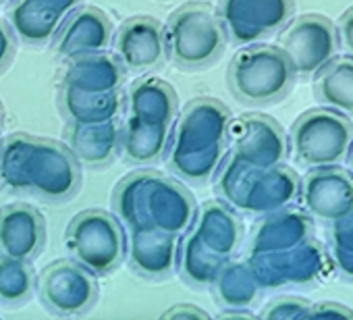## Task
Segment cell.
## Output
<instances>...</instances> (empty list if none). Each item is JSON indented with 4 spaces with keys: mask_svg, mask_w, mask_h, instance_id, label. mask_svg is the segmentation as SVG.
Instances as JSON below:
<instances>
[{
    "mask_svg": "<svg viewBox=\"0 0 353 320\" xmlns=\"http://www.w3.org/2000/svg\"><path fill=\"white\" fill-rule=\"evenodd\" d=\"M276 46L285 52L297 79H312L336 57L339 36L330 19L318 13H307L291 19L281 30Z\"/></svg>",
    "mask_w": 353,
    "mask_h": 320,
    "instance_id": "obj_11",
    "label": "cell"
},
{
    "mask_svg": "<svg viewBox=\"0 0 353 320\" xmlns=\"http://www.w3.org/2000/svg\"><path fill=\"white\" fill-rule=\"evenodd\" d=\"M162 28L166 61L185 73L210 69L223 59L229 44L216 9L198 0L174 9Z\"/></svg>",
    "mask_w": 353,
    "mask_h": 320,
    "instance_id": "obj_5",
    "label": "cell"
},
{
    "mask_svg": "<svg viewBox=\"0 0 353 320\" xmlns=\"http://www.w3.org/2000/svg\"><path fill=\"white\" fill-rule=\"evenodd\" d=\"M36 293V272L32 262L0 256V306L15 310L26 306Z\"/></svg>",
    "mask_w": 353,
    "mask_h": 320,
    "instance_id": "obj_29",
    "label": "cell"
},
{
    "mask_svg": "<svg viewBox=\"0 0 353 320\" xmlns=\"http://www.w3.org/2000/svg\"><path fill=\"white\" fill-rule=\"evenodd\" d=\"M5 106H3V102H0V133H3V127H5Z\"/></svg>",
    "mask_w": 353,
    "mask_h": 320,
    "instance_id": "obj_37",
    "label": "cell"
},
{
    "mask_svg": "<svg viewBox=\"0 0 353 320\" xmlns=\"http://www.w3.org/2000/svg\"><path fill=\"white\" fill-rule=\"evenodd\" d=\"M125 77L127 71L112 54L98 52V54H88L67 61V67L63 69L61 75V83L73 86L83 92L104 94V92H121Z\"/></svg>",
    "mask_w": 353,
    "mask_h": 320,
    "instance_id": "obj_25",
    "label": "cell"
},
{
    "mask_svg": "<svg viewBox=\"0 0 353 320\" xmlns=\"http://www.w3.org/2000/svg\"><path fill=\"white\" fill-rule=\"evenodd\" d=\"M36 295L46 312L61 318H77L92 312L100 287L96 274L73 258L46 264L36 277Z\"/></svg>",
    "mask_w": 353,
    "mask_h": 320,
    "instance_id": "obj_10",
    "label": "cell"
},
{
    "mask_svg": "<svg viewBox=\"0 0 353 320\" xmlns=\"http://www.w3.org/2000/svg\"><path fill=\"white\" fill-rule=\"evenodd\" d=\"M347 160H349V169H351V175H353V141H351V148H349Z\"/></svg>",
    "mask_w": 353,
    "mask_h": 320,
    "instance_id": "obj_38",
    "label": "cell"
},
{
    "mask_svg": "<svg viewBox=\"0 0 353 320\" xmlns=\"http://www.w3.org/2000/svg\"><path fill=\"white\" fill-rule=\"evenodd\" d=\"M83 181V167L67 143L11 133L0 139V190L42 204L71 202Z\"/></svg>",
    "mask_w": 353,
    "mask_h": 320,
    "instance_id": "obj_1",
    "label": "cell"
},
{
    "mask_svg": "<svg viewBox=\"0 0 353 320\" xmlns=\"http://www.w3.org/2000/svg\"><path fill=\"white\" fill-rule=\"evenodd\" d=\"M119 127L121 119L98 125L65 123L63 135L69 150L85 169H106L119 156Z\"/></svg>",
    "mask_w": 353,
    "mask_h": 320,
    "instance_id": "obj_22",
    "label": "cell"
},
{
    "mask_svg": "<svg viewBox=\"0 0 353 320\" xmlns=\"http://www.w3.org/2000/svg\"><path fill=\"white\" fill-rule=\"evenodd\" d=\"M112 210L127 231L160 229L183 235L198 214V204L176 177L170 179L158 171H137L114 188Z\"/></svg>",
    "mask_w": 353,
    "mask_h": 320,
    "instance_id": "obj_3",
    "label": "cell"
},
{
    "mask_svg": "<svg viewBox=\"0 0 353 320\" xmlns=\"http://www.w3.org/2000/svg\"><path fill=\"white\" fill-rule=\"evenodd\" d=\"M314 217L301 208H293L291 204L281 210L258 217L248 239V254L289 250L314 239Z\"/></svg>",
    "mask_w": 353,
    "mask_h": 320,
    "instance_id": "obj_19",
    "label": "cell"
},
{
    "mask_svg": "<svg viewBox=\"0 0 353 320\" xmlns=\"http://www.w3.org/2000/svg\"><path fill=\"white\" fill-rule=\"evenodd\" d=\"M179 237L160 229H129V266L145 281H164L172 274Z\"/></svg>",
    "mask_w": 353,
    "mask_h": 320,
    "instance_id": "obj_20",
    "label": "cell"
},
{
    "mask_svg": "<svg viewBox=\"0 0 353 320\" xmlns=\"http://www.w3.org/2000/svg\"><path fill=\"white\" fill-rule=\"evenodd\" d=\"M245 262L250 264L262 291L312 287L324 281L332 270L326 248L320 246L316 239L289 250L248 254Z\"/></svg>",
    "mask_w": 353,
    "mask_h": 320,
    "instance_id": "obj_9",
    "label": "cell"
},
{
    "mask_svg": "<svg viewBox=\"0 0 353 320\" xmlns=\"http://www.w3.org/2000/svg\"><path fill=\"white\" fill-rule=\"evenodd\" d=\"M297 200L314 219L332 223L353 210V175L339 165L307 169L299 177Z\"/></svg>",
    "mask_w": 353,
    "mask_h": 320,
    "instance_id": "obj_15",
    "label": "cell"
},
{
    "mask_svg": "<svg viewBox=\"0 0 353 320\" xmlns=\"http://www.w3.org/2000/svg\"><path fill=\"white\" fill-rule=\"evenodd\" d=\"M123 112L148 125L172 127L179 114V100L166 81L158 77H141L129 86Z\"/></svg>",
    "mask_w": 353,
    "mask_h": 320,
    "instance_id": "obj_23",
    "label": "cell"
},
{
    "mask_svg": "<svg viewBox=\"0 0 353 320\" xmlns=\"http://www.w3.org/2000/svg\"><path fill=\"white\" fill-rule=\"evenodd\" d=\"M305 320H353V310L334 301L310 303Z\"/></svg>",
    "mask_w": 353,
    "mask_h": 320,
    "instance_id": "obj_32",
    "label": "cell"
},
{
    "mask_svg": "<svg viewBox=\"0 0 353 320\" xmlns=\"http://www.w3.org/2000/svg\"><path fill=\"white\" fill-rule=\"evenodd\" d=\"M295 81V71L276 44L241 46L227 69L229 92L250 108L272 106L285 100Z\"/></svg>",
    "mask_w": 353,
    "mask_h": 320,
    "instance_id": "obj_6",
    "label": "cell"
},
{
    "mask_svg": "<svg viewBox=\"0 0 353 320\" xmlns=\"http://www.w3.org/2000/svg\"><path fill=\"white\" fill-rule=\"evenodd\" d=\"M336 36H339V46L345 48V52H349V57H353V7L347 9L341 19L336 21Z\"/></svg>",
    "mask_w": 353,
    "mask_h": 320,
    "instance_id": "obj_34",
    "label": "cell"
},
{
    "mask_svg": "<svg viewBox=\"0 0 353 320\" xmlns=\"http://www.w3.org/2000/svg\"><path fill=\"white\" fill-rule=\"evenodd\" d=\"M112 57L131 75L158 71L166 63L164 28L158 19L135 15L125 19L112 34Z\"/></svg>",
    "mask_w": 353,
    "mask_h": 320,
    "instance_id": "obj_14",
    "label": "cell"
},
{
    "mask_svg": "<svg viewBox=\"0 0 353 320\" xmlns=\"http://www.w3.org/2000/svg\"><path fill=\"white\" fill-rule=\"evenodd\" d=\"M17 46H19V40L15 32L5 19H0V75H3L15 61Z\"/></svg>",
    "mask_w": 353,
    "mask_h": 320,
    "instance_id": "obj_33",
    "label": "cell"
},
{
    "mask_svg": "<svg viewBox=\"0 0 353 320\" xmlns=\"http://www.w3.org/2000/svg\"><path fill=\"white\" fill-rule=\"evenodd\" d=\"M216 196L237 214L262 217L297 202L299 175L283 165L260 169L227 154L212 177Z\"/></svg>",
    "mask_w": 353,
    "mask_h": 320,
    "instance_id": "obj_4",
    "label": "cell"
},
{
    "mask_svg": "<svg viewBox=\"0 0 353 320\" xmlns=\"http://www.w3.org/2000/svg\"><path fill=\"white\" fill-rule=\"evenodd\" d=\"M219 318H254V314L250 310H225Z\"/></svg>",
    "mask_w": 353,
    "mask_h": 320,
    "instance_id": "obj_36",
    "label": "cell"
},
{
    "mask_svg": "<svg viewBox=\"0 0 353 320\" xmlns=\"http://www.w3.org/2000/svg\"><path fill=\"white\" fill-rule=\"evenodd\" d=\"M9 3V0H0V5H7Z\"/></svg>",
    "mask_w": 353,
    "mask_h": 320,
    "instance_id": "obj_39",
    "label": "cell"
},
{
    "mask_svg": "<svg viewBox=\"0 0 353 320\" xmlns=\"http://www.w3.org/2000/svg\"><path fill=\"white\" fill-rule=\"evenodd\" d=\"M227 141V154L260 169L283 165L289 154V139L283 127L272 117L260 112H248L237 119L231 117Z\"/></svg>",
    "mask_w": 353,
    "mask_h": 320,
    "instance_id": "obj_13",
    "label": "cell"
},
{
    "mask_svg": "<svg viewBox=\"0 0 353 320\" xmlns=\"http://www.w3.org/2000/svg\"><path fill=\"white\" fill-rule=\"evenodd\" d=\"M326 254L332 268L347 281H353V210L330 223Z\"/></svg>",
    "mask_w": 353,
    "mask_h": 320,
    "instance_id": "obj_30",
    "label": "cell"
},
{
    "mask_svg": "<svg viewBox=\"0 0 353 320\" xmlns=\"http://www.w3.org/2000/svg\"><path fill=\"white\" fill-rule=\"evenodd\" d=\"M190 229L202 246L223 262H229L243 241L241 219L225 202H206Z\"/></svg>",
    "mask_w": 353,
    "mask_h": 320,
    "instance_id": "obj_21",
    "label": "cell"
},
{
    "mask_svg": "<svg viewBox=\"0 0 353 320\" xmlns=\"http://www.w3.org/2000/svg\"><path fill=\"white\" fill-rule=\"evenodd\" d=\"M160 318H170V320H183V318H196V320H206L210 318V314H206V310L192 306V303H179L168 308Z\"/></svg>",
    "mask_w": 353,
    "mask_h": 320,
    "instance_id": "obj_35",
    "label": "cell"
},
{
    "mask_svg": "<svg viewBox=\"0 0 353 320\" xmlns=\"http://www.w3.org/2000/svg\"><path fill=\"white\" fill-rule=\"evenodd\" d=\"M310 301L299 295H281L264 306L260 318L264 320H305Z\"/></svg>",
    "mask_w": 353,
    "mask_h": 320,
    "instance_id": "obj_31",
    "label": "cell"
},
{
    "mask_svg": "<svg viewBox=\"0 0 353 320\" xmlns=\"http://www.w3.org/2000/svg\"><path fill=\"white\" fill-rule=\"evenodd\" d=\"M229 123L231 110L221 100H192L170 127L162 158L164 165L176 179L192 186H206L229 152Z\"/></svg>",
    "mask_w": 353,
    "mask_h": 320,
    "instance_id": "obj_2",
    "label": "cell"
},
{
    "mask_svg": "<svg viewBox=\"0 0 353 320\" xmlns=\"http://www.w3.org/2000/svg\"><path fill=\"white\" fill-rule=\"evenodd\" d=\"M316 100L353 117V57H334L314 75Z\"/></svg>",
    "mask_w": 353,
    "mask_h": 320,
    "instance_id": "obj_28",
    "label": "cell"
},
{
    "mask_svg": "<svg viewBox=\"0 0 353 320\" xmlns=\"http://www.w3.org/2000/svg\"><path fill=\"white\" fill-rule=\"evenodd\" d=\"M57 104L65 123L75 125H98L106 121H114L123 114L125 96L121 92H83L73 86L61 83Z\"/></svg>",
    "mask_w": 353,
    "mask_h": 320,
    "instance_id": "obj_24",
    "label": "cell"
},
{
    "mask_svg": "<svg viewBox=\"0 0 353 320\" xmlns=\"http://www.w3.org/2000/svg\"><path fill=\"white\" fill-rule=\"evenodd\" d=\"M216 15L227 42L258 44L281 32L295 13V0H219Z\"/></svg>",
    "mask_w": 353,
    "mask_h": 320,
    "instance_id": "obj_12",
    "label": "cell"
},
{
    "mask_svg": "<svg viewBox=\"0 0 353 320\" xmlns=\"http://www.w3.org/2000/svg\"><path fill=\"white\" fill-rule=\"evenodd\" d=\"M83 3L85 0H9L7 23L19 42L44 48L50 44L69 13Z\"/></svg>",
    "mask_w": 353,
    "mask_h": 320,
    "instance_id": "obj_17",
    "label": "cell"
},
{
    "mask_svg": "<svg viewBox=\"0 0 353 320\" xmlns=\"http://www.w3.org/2000/svg\"><path fill=\"white\" fill-rule=\"evenodd\" d=\"M46 248V221L30 202L0 208V256L36 262Z\"/></svg>",
    "mask_w": 353,
    "mask_h": 320,
    "instance_id": "obj_18",
    "label": "cell"
},
{
    "mask_svg": "<svg viewBox=\"0 0 353 320\" xmlns=\"http://www.w3.org/2000/svg\"><path fill=\"white\" fill-rule=\"evenodd\" d=\"M214 301L223 310H248L262 295V287L258 285L250 264L243 260H229L212 281Z\"/></svg>",
    "mask_w": 353,
    "mask_h": 320,
    "instance_id": "obj_27",
    "label": "cell"
},
{
    "mask_svg": "<svg viewBox=\"0 0 353 320\" xmlns=\"http://www.w3.org/2000/svg\"><path fill=\"white\" fill-rule=\"evenodd\" d=\"M69 256L96 277L119 270L127 258V237L121 221L102 208H88L73 217L65 231Z\"/></svg>",
    "mask_w": 353,
    "mask_h": 320,
    "instance_id": "obj_7",
    "label": "cell"
},
{
    "mask_svg": "<svg viewBox=\"0 0 353 320\" xmlns=\"http://www.w3.org/2000/svg\"><path fill=\"white\" fill-rule=\"evenodd\" d=\"M168 135L170 127L148 125L123 112L119 127V154L129 165L160 163L166 152Z\"/></svg>",
    "mask_w": 353,
    "mask_h": 320,
    "instance_id": "obj_26",
    "label": "cell"
},
{
    "mask_svg": "<svg viewBox=\"0 0 353 320\" xmlns=\"http://www.w3.org/2000/svg\"><path fill=\"white\" fill-rule=\"evenodd\" d=\"M289 148L301 167H332L347 160L353 141V123L332 108L305 110L291 127Z\"/></svg>",
    "mask_w": 353,
    "mask_h": 320,
    "instance_id": "obj_8",
    "label": "cell"
},
{
    "mask_svg": "<svg viewBox=\"0 0 353 320\" xmlns=\"http://www.w3.org/2000/svg\"><path fill=\"white\" fill-rule=\"evenodd\" d=\"M114 23L106 11L90 5H79L50 40L52 52L63 61H73L88 54L106 52L110 48Z\"/></svg>",
    "mask_w": 353,
    "mask_h": 320,
    "instance_id": "obj_16",
    "label": "cell"
}]
</instances>
